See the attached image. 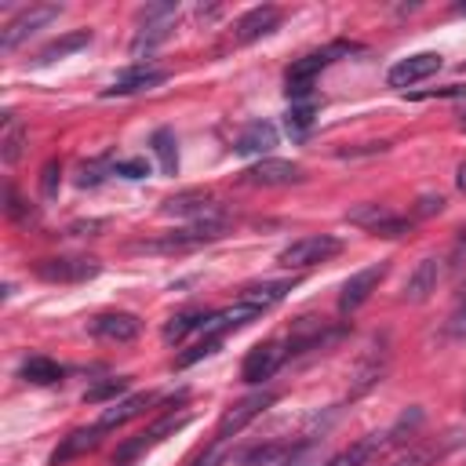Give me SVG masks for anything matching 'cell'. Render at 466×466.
Returning a JSON list of instances; mask_svg holds the SVG:
<instances>
[{"mask_svg": "<svg viewBox=\"0 0 466 466\" xmlns=\"http://www.w3.org/2000/svg\"><path fill=\"white\" fill-rule=\"evenodd\" d=\"M350 51H357V47L346 44V40H335V44H328V47H320V51H309V55L295 58V62L288 66V73H284V91H288V98H291V102L313 98V84H317L320 69H328L339 55H350Z\"/></svg>", "mask_w": 466, "mask_h": 466, "instance_id": "obj_1", "label": "cell"}, {"mask_svg": "<svg viewBox=\"0 0 466 466\" xmlns=\"http://www.w3.org/2000/svg\"><path fill=\"white\" fill-rule=\"evenodd\" d=\"M175 15H178V4H175V0L142 7V11H138V22H142V25H138V33H135V40H131V55H135V58H138V55H153V51L171 36Z\"/></svg>", "mask_w": 466, "mask_h": 466, "instance_id": "obj_2", "label": "cell"}, {"mask_svg": "<svg viewBox=\"0 0 466 466\" xmlns=\"http://www.w3.org/2000/svg\"><path fill=\"white\" fill-rule=\"evenodd\" d=\"M33 273L51 284H84L102 273V262L91 255H55V258H36Z\"/></svg>", "mask_w": 466, "mask_h": 466, "instance_id": "obj_3", "label": "cell"}, {"mask_svg": "<svg viewBox=\"0 0 466 466\" xmlns=\"http://www.w3.org/2000/svg\"><path fill=\"white\" fill-rule=\"evenodd\" d=\"M277 404V393L273 390H258V393H248L240 400H233L222 415H218V426H215V441H233L248 422H255L266 408Z\"/></svg>", "mask_w": 466, "mask_h": 466, "instance_id": "obj_4", "label": "cell"}, {"mask_svg": "<svg viewBox=\"0 0 466 466\" xmlns=\"http://www.w3.org/2000/svg\"><path fill=\"white\" fill-rule=\"evenodd\" d=\"M342 251V240L339 237H328V233H313V237H299L291 240L288 248H280L277 262L284 269H306V266H317V262H328L331 255Z\"/></svg>", "mask_w": 466, "mask_h": 466, "instance_id": "obj_5", "label": "cell"}, {"mask_svg": "<svg viewBox=\"0 0 466 466\" xmlns=\"http://www.w3.org/2000/svg\"><path fill=\"white\" fill-rule=\"evenodd\" d=\"M346 222H353V226H360L364 233H371V237H404V233H411V218H404V215H393L386 204H357V208H350L346 211Z\"/></svg>", "mask_w": 466, "mask_h": 466, "instance_id": "obj_6", "label": "cell"}, {"mask_svg": "<svg viewBox=\"0 0 466 466\" xmlns=\"http://www.w3.org/2000/svg\"><path fill=\"white\" fill-rule=\"evenodd\" d=\"M58 15H62L58 4H33V7H22V11L0 29V47H4V51H15L25 36H33L36 29H44V25L55 22Z\"/></svg>", "mask_w": 466, "mask_h": 466, "instance_id": "obj_7", "label": "cell"}, {"mask_svg": "<svg viewBox=\"0 0 466 466\" xmlns=\"http://www.w3.org/2000/svg\"><path fill=\"white\" fill-rule=\"evenodd\" d=\"M386 273H390V262H375V266L357 269V273L342 284V291H339V313H353V309H360V306L371 299V291L382 284Z\"/></svg>", "mask_w": 466, "mask_h": 466, "instance_id": "obj_8", "label": "cell"}, {"mask_svg": "<svg viewBox=\"0 0 466 466\" xmlns=\"http://www.w3.org/2000/svg\"><path fill=\"white\" fill-rule=\"evenodd\" d=\"M284 357H288V346L284 342H277V339H269V342H258V346H251L248 350V357H244V364H240V379L244 382H266L280 364H284Z\"/></svg>", "mask_w": 466, "mask_h": 466, "instance_id": "obj_9", "label": "cell"}, {"mask_svg": "<svg viewBox=\"0 0 466 466\" xmlns=\"http://www.w3.org/2000/svg\"><path fill=\"white\" fill-rule=\"evenodd\" d=\"M189 422V411H167V415H160L146 433H138L135 441H124L120 448H116V462H127V459H135L138 451H146V448H153V444H160L167 433H175V430H182Z\"/></svg>", "mask_w": 466, "mask_h": 466, "instance_id": "obj_10", "label": "cell"}, {"mask_svg": "<svg viewBox=\"0 0 466 466\" xmlns=\"http://www.w3.org/2000/svg\"><path fill=\"white\" fill-rule=\"evenodd\" d=\"M437 69H441V55H437V51H419V55H408V58H400L397 66H390L386 84H390V87L408 91L411 84H419V80L433 76Z\"/></svg>", "mask_w": 466, "mask_h": 466, "instance_id": "obj_11", "label": "cell"}, {"mask_svg": "<svg viewBox=\"0 0 466 466\" xmlns=\"http://www.w3.org/2000/svg\"><path fill=\"white\" fill-rule=\"evenodd\" d=\"M164 80H167V69L149 66V62H135V66L120 69V73L113 76V84H109L102 95H106V98H109V95H135V91H149V87H157V84H164Z\"/></svg>", "mask_w": 466, "mask_h": 466, "instance_id": "obj_12", "label": "cell"}, {"mask_svg": "<svg viewBox=\"0 0 466 466\" xmlns=\"http://www.w3.org/2000/svg\"><path fill=\"white\" fill-rule=\"evenodd\" d=\"M244 182L248 186H291V182H302V167L295 160L262 157L258 164L244 167Z\"/></svg>", "mask_w": 466, "mask_h": 466, "instance_id": "obj_13", "label": "cell"}, {"mask_svg": "<svg viewBox=\"0 0 466 466\" xmlns=\"http://www.w3.org/2000/svg\"><path fill=\"white\" fill-rule=\"evenodd\" d=\"M87 331H91L95 339H109V342H131V339H138L142 320H138L135 313L113 309V313H98V317H91Z\"/></svg>", "mask_w": 466, "mask_h": 466, "instance_id": "obj_14", "label": "cell"}, {"mask_svg": "<svg viewBox=\"0 0 466 466\" xmlns=\"http://www.w3.org/2000/svg\"><path fill=\"white\" fill-rule=\"evenodd\" d=\"M160 211H164V215H175V218H193V222L222 215L218 204L211 200V193H204V189H186V193H178V197H167Z\"/></svg>", "mask_w": 466, "mask_h": 466, "instance_id": "obj_15", "label": "cell"}, {"mask_svg": "<svg viewBox=\"0 0 466 466\" xmlns=\"http://www.w3.org/2000/svg\"><path fill=\"white\" fill-rule=\"evenodd\" d=\"M277 25H280V7L262 4V7H251V11H244V15L237 18L233 36H237L240 44H251V40H258V36H269Z\"/></svg>", "mask_w": 466, "mask_h": 466, "instance_id": "obj_16", "label": "cell"}, {"mask_svg": "<svg viewBox=\"0 0 466 466\" xmlns=\"http://www.w3.org/2000/svg\"><path fill=\"white\" fill-rule=\"evenodd\" d=\"M437 280H441V258H433V255L419 258L404 280V302H426L437 291Z\"/></svg>", "mask_w": 466, "mask_h": 466, "instance_id": "obj_17", "label": "cell"}, {"mask_svg": "<svg viewBox=\"0 0 466 466\" xmlns=\"http://www.w3.org/2000/svg\"><path fill=\"white\" fill-rule=\"evenodd\" d=\"M102 426L95 422V426H80V430H73L69 437H62V444L51 451V466H66L69 459H80V455H87V451H95L98 448V441H102Z\"/></svg>", "mask_w": 466, "mask_h": 466, "instance_id": "obj_18", "label": "cell"}, {"mask_svg": "<svg viewBox=\"0 0 466 466\" xmlns=\"http://www.w3.org/2000/svg\"><path fill=\"white\" fill-rule=\"evenodd\" d=\"M273 146H277V127L266 124V120H255V124H248V127L237 135L233 153H240V157H262V153H269Z\"/></svg>", "mask_w": 466, "mask_h": 466, "instance_id": "obj_19", "label": "cell"}, {"mask_svg": "<svg viewBox=\"0 0 466 466\" xmlns=\"http://www.w3.org/2000/svg\"><path fill=\"white\" fill-rule=\"evenodd\" d=\"M160 397L157 393H131V397H124V400H116V404H109L106 411H102V419H98V426L102 430H116V426H124L127 419H135V415H142L149 404H157Z\"/></svg>", "mask_w": 466, "mask_h": 466, "instance_id": "obj_20", "label": "cell"}, {"mask_svg": "<svg viewBox=\"0 0 466 466\" xmlns=\"http://www.w3.org/2000/svg\"><path fill=\"white\" fill-rule=\"evenodd\" d=\"M291 288H295V280H262V284L244 288V291H240V302H244V306H251L255 313H266V309H269V306H277Z\"/></svg>", "mask_w": 466, "mask_h": 466, "instance_id": "obj_21", "label": "cell"}, {"mask_svg": "<svg viewBox=\"0 0 466 466\" xmlns=\"http://www.w3.org/2000/svg\"><path fill=\"white\" fill-rule=\"evenodd\" d=\"M382 448H386V433H368L364 441L350 444L346 451H339V455H335V459H328L324 466H368Z\"/></svg>", "mask_w": 466, "mask_h": 466, "instance_id": "obj_22", "label": "cell"}, {"mask_svg": "<svg viewBox=\"0 0 466 466\" xmlns=\"http://www.w3.org/2000/svg\"><path fill=\"white\" fill-rule=\"evenodd\" d=\"M386 368H390L386 350H382V353H371L368 360H360V364H357V371H353L350 397H360V393H368L371 386H379V382H382V375H386Z\"/></svg>", "mask_w": 466, "mask_h": 466, "instance_id": "obj_23", "label": "cell"}, {"mask_svg": "<svg viewBox=\"0 0 466 466\" xmlns=\"http://www.w3.org/2000/svg\"><path fill=\"white\" fill-rule=\"evenodd\" d=\"M22 149H25V127H22V120L15 113H4V131H0V157H4V164H18Z\"/></svg>", "mask_w": 466, "mask_h": 466, "instance_id": "obj_24", "label": "cell"}, {"mask_svg": "<svg viewBox=\"0 0 466 466\" xmlns=\"http://www.w3.org/2000/svg\"><path fill=\"white\" fill-rule=\"evenodd\" d=\"M87 44H91V29H73V33H66V36H58V40H51V44L36 55V62H40V66H47V62H55V58H66V55H73V51L87 47Z\"/></svg>", "mask_w": 466, "mask_h": 466, "instance_id": "obj_25", "label": "cell"}, {"mask_svg": "<svg viewBox=\"0 0 466 466\" xmlns=\"http://www.w3.org/2000/svg\"><path fill=\"white\" fill-rule=\"evenodd\" d=\"M22 379L25 382H33V386H55L58 379H62V364L58 360H51V357H25L22 360Z\"/></svg>", "mask_w": 466, "mask_h": 466, "instance_id": "obj_26", "label": "cell"}, {"mask_svg": "<svg viewBox=\"0 0 466 466\" xmlns=\"http://www.w3.org/2000/svg\"><path fill=\"white\" fill-rule=\"evenodd\" d=\"M157 160H160V171L164 175H175L178 171V142H175V131L171 127H157L153 138H149Z\"/></svg>", "mask_w": 466, "mask_h": 466, "instance_id": "obj_27", "label": "cell"}, {"mask_svg": "<svg viewBox=\"0 0 466 466\" xmlns=\"http://www.w3.org/2000/svg\"><path fill=\"white\" fill-rule=\"evenodd\" d=\"M204 320H208V313H200V309H182V313L167 317L164 342H182L189 331H204Z\"/></svg>", "mask_w": 466, "mask_h": 466, "instance_id": "obj_28", "label": "cell"}, {"mask_svg": "<svg viewBox=\"0 0 466 466\" xmlns=\"http://www.w3.org/2000/svg\"><path fill=\"white\" fill-rule=\"evenodd\" d=\"M313 116H317V102H313V98H306V102H291V109L284 113L288 135H291V138H306L309 127H313Z\"/></svg>", "mask_w": 466, "mask_h": 466, "instance_id": "obj_29", "label": "cell"}, {"mask_svg": "<svg viewBox=\"0 0 466 466\" xmlns=\"http://www.w3.org/2000/svg\"><path fill=\"white\" fill-rule=\"evenodd\" d=\"M109 175H116V160H109V157H95V160L80 164V171H76V186H80V189H95V186H102Z\"/></svg>", "mask_w": 466, "mask_h": 466, "instance_id": "obj_30", "label": "cell"}, {"mask_svg": "<svg viewBox=\"0 0 466 466\" xmlns=\"http://www.w3.org/2000/svg\"><path fill=\"white\" fill-rule=\"evenodd\" d=\"M441 455H444V444H415V448H404L400 455H393L386 466H433Z\"/></svg>", "mask_w": 466, "mask_h": 466, "instance_id": "obj_31", "label": "cell"}, {"mask_svg": "<svg viewBox=\"0 0 466 466\" xmlns=\"http://www.w3.org/2000/svg\"><path fill=\"white\" fill-rule=\"evenodd\" d=\"M288 451H291V444H284V441L258 444V448H251V451L244 455V466H273V462H280Z\"/></svg>", "mask_w": 466, "mask_h": 466, "instance_id": "obj_32", "label": "cell"}, {"mask_svg": "<svg viewBox=\"0 0 466 466\" xmlns=\"http://www.w3.org/2000/svg\"><path fill=\"white\" fill-rule=\"evenodd\" d=\"M320 459V437H309L306 444H291V451L273 466H313Z\"/></svg>", "mask_w": 466, "mask_h": 466, "instance_id": "obj_33", "label": "cell"}, {"mask_svg": "<svg viewBox=\"0 0 466 466\" xmlns=\"http://www.w3.org/2000/svg\"><path fill=\"white\" fill-rule=\"evenodd\" d=\"M124 390H127V379H124V375L102 379L98 386H87V390H84V400H87V404H98V400H109V397H116V393H124Z\"/></svg>", "mask_w": 466, "mask_h": 466, "instance_id": "obj_34", "label": "cell"}, {"mask_svg": "<svg viewBox=\"0 0 466 466\" xmlns=\"http://www.w3.org/2000/svg\"><path fill=\"white\" fill-rule=\"evenodd\" d=\"M58 186H62V160L51 157V160L40 167V193H44L47 200H55V197H58Z\"/></svg>", "mask_w": 466, "mask_h": 466, "instance_id": "obj_35", "label": "cell"}, {"mask_svg": "<svg viewBox=\"0 0 466 466\" xmlns=\"http://www.w3.org/2000/svg\"><path fill=\"white\" fill-rule=\"evenodd\" d=\"M218 342H222V339H215V335H204V339H200V342H197L189 353H182V357H178V368H189V364L204 360L208 353H215V350H218Z\"/></svg>", "mask_w": 466, "mask_h": 466, "instance_id": "obj_36", "label": "cell"}, {"mask_svg": "<svg viewBox=\"0 0 466 466\" xmlns=\"http://www.w3.org/2000/svg\"><path fill=\"white\" fill-rule=\"evenodd\" d=\"M4 200H7V204H4V211H7L11 218H33L29 204H25V200L15 193V186H7V189H4Z\"/></svg>", "mask_w": 466, "mask_h": 466, "instance_id": "obj_37", "label": "cell"}, {"mask_svg": "<svg viewBox=\"0 0 466 466\" xmlns=\"http://www.w3.org/2000/svg\"><path fill=\"white\" fill-rule=\"evenodd\" d=\"M116 175H124V178H146L149 175V160H142V157L116 160Z\"/></svg>", "mask_w": 466, "mask_h": 466, "instance_id": "obj_38", "label": "cell"}, {"mask_svg": "<svg viewBox=\"0 0 466 466\" xmlns=\"http://www.w3.org/2000/svg\"><path fill=\"white\" fill-rule=\"evenodd\" d=\"M466 98V84H444V87H430V91H411V98Z\"/></svg>", "mask_w": 466, "mask_h": 466, "instance_id": "obj_39", "label": "cell"}, {"mask_svg": "<svg viewBox=\"0 0 466 466\" xmlns=\"http://www.w3.org/2000/svg\"><path fill=\"white\" fill-rule=\"evenodd\" d=\"M444 211V197L441 193H422L419 204H415V218H426V215H437Z\"/></svg>", "mask_w": 466, "mask_h": 466, "instance_id": "obj_40", "label": "cell"}, {"mask_svg": "<svg viewBox=\"0 0 466 466\" xmlns=\"http://www.w3.org/2000/svg\"><path fill=\"white\" fill-rule=\"evenodd\" d=\"M106 222L102 218H91V222H73L69 226V233H76V237H95V229H102Z\"/></svg>", "mask_w": 466, "mask_h": 466, "instance_id": "obj_41", "label": "cell"}, {"mask_svg": "<svg viewBox=\"0 0 466 466\" xmlns=\"http://www.w3.org/2000/svg\"><path fill=\"white\" fill-rule=\"evenodd\" d=\"M455 186L466 193V160H462V164H459V171H455Z\"/></svg>", "mask_w": 466, "mask_h": 466, "instance_id": "obj_42", "label": "cell"}, {"mask_svg": "<svg viewBox=\"0 0 466 466\" xmlns=\"http://www.w3.org/2000/svg\"><path fill=\"white\" fill-rule=\"evenodd\" d=\"M455 328H466V302H462V309H459V317H455Z\"/></svg>", "mask_w": 466, "mask_h": 466, "instance_id": "obj_43", "label": "cell"}, {"mask_svg": "<svg viewBox=\"0 0 466 466\" xmlns=\"http://www.w3.org/2000/svg\"><path fill=\"white\" fill-rule=\"evenodd\" d=\"M459 244H462V248H466V229H462V237H459Z\"/></svg>", "mask_w": 466, "mask_h": 466, "instance_id": "obj_44", "label": "cell"}]
</instances>
